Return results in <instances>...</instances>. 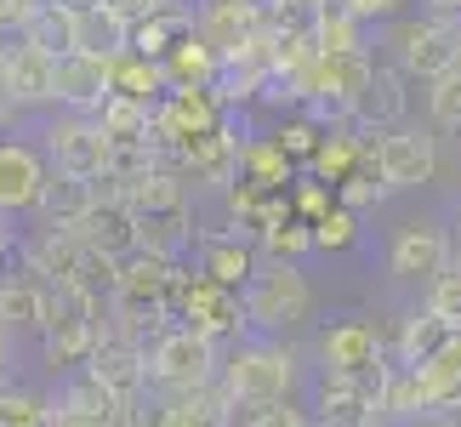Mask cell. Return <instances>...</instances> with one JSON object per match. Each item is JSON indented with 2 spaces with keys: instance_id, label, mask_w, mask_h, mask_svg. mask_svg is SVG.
I'll return each instance as SVG.
<instances>
[{
  "instance_id": "ac0fdd59",
  "label": "cell",
  "mask_w": 461,
  "mask_h": 427,
  "mask_svg": "<svg viewBox=\"0 0 461 427\" xmlns=\"http://www.w3.org/2000/svg\"><path fill=\"white\" fill-rule=\"evenodd\" d=\"M109 97H114V58H97V51L58 58V109L97 114Z\"/></svg>"
},
{
  "instance_id": "2e32d148",
  "label": "cell",
  "mask_w": 461,
  "mask_h": 427,
  "mask_svg": "<svg viewBox=\"0 0 461 427\" xmlns=\"http://www.w3.org/2000/svg\"><path fill=\"white\" fill-rule=\"evenodd\" d=\"M262 23H268V0H200V6H194V29H200L222 58H234V51L251 46L262 34Z\"/></svg>"
},
{
  "instance_id": "7402d4cb",
  "label": "cell",
  "mask_w": 461,
  "mask_h": 427,
  "mask_svg": "<svg viewBox=\"0 0 461 427\" xmlns=\"http://www.w3.org/2000/svg\"><path fill=\"white\" fill-rule=\"evenodd\" d=\"M404 86H411V75L393 63V58H376V80H370V97H365V109L353 126H365V132H393L404 126V109H411V97H404Z\"/></svg>"
},
{
  "instance_id": "ba28073f",
  "label": "cell",
  "mask_w": 461,
  "mask_h": 427,
  "mask_svg": "<svg viewBox=\"0 0 461 427\" xmlns=\"http://www.w3.org/2000/svg\"><path fill=\"white\" fill-rule=\"evenodd\" d=\"M176 325H188V331L211 336L217 348H222V342L234 348V342H240V331H251V325H245V296L234 291V285H217V279H205V274H194V279H188L183 308H176Z\"/></svg>"
},
{
  "instance_id": "cb8c5ba5",
  "label": "cell",
  "mask_w": 461,
  "mask_h": 427,
  "mask_svg": "<svg viewBox=\"0 0 461 427\" xmlns=\"http://www.w3.org/2000/svg\"><path fill=\"white\" fill-rule=\"evenodd\" d=\"M240 177H245V183H257L262 194H274V188H291L296 177H303V166L279 149L274 132H262V137H245L240 142Z\"/></svg>"
},
{
  "instance_id": "db71d44e",
  "label": "cell",
  "mask_w": 461,
  "mask_h": 427,
  "mask_svg": "<svg viewBox=\"0 0 461 427\" xmlns=\"http://www.w3.org/2000/svg\"><path fill=\"white\" fill-rule=\"evenodd\" d=\"M428 12H438V17H461V0H428Z\"/></svg>"
},
{
  "instance_id": "f35d334b",
  "label": "cell",
  "mask_w": 461,
  "mask_h": 427,
  "mask_svg": "<svg viewBox=\"0 0 461 427\" xmlns=\"http://www.w3.org/2000/svg\"><path fill=\"white\" fill-rule=\"evenodd\" d=\"M0 427H58V411L29 387H0Z\"/></svg>"
},
{
  "instance_id": "7c38bea8",
  "label": "cell",
  "mask_w": 461,
  "mask_h": 427,
  "mask_svg": "<svg viewBox=\"0 0 461 427\" xmlns=\"http://www.w3.org/2000/svg\"><path fill=\"white\" fill-rule=\"evenodd\" d=\"M376 171H382L387 194L428 188V183H433V171H438V142H433L428 132H416V126H393V132H382V142H376Z\"/></svg>"
},
{
  "instance_id": "603a6c76",
  "label": "cell",
  "mask_w": 461,
  "mask_h": 427,
  "mask_svg": "<svg viewBox=\"0 0 461 427\" xmlns=\"http://www.w3.org/2000/svg\"><path fill=\"white\" fill-rule=\"evenodd\" d=\"M382 411L359 377H319V422L325 427H370Z\"/></svg>"
},
{
  "instance_id": "f6af8a7d",
  "label": "cell",
  "mask_w": 461,
  "mask_h": 427,
  "mask_svg": "<svg viewBox=\"0 0 461 427\" xmlns=\"http://www.w3.org/2000/svg\"><path fill=\"white\" fill-rule=\"evenodd\" d=\"M120 427H171V394L166 387H143V394L126 404V422Z\"/></svg>"
},
{
  "instance_id": "d6986e66",
  "label": "cell",
  "mask_w": 461,
  "mask_h": 427,
  "mask_svg": "<svg viewBox=\"0 0 461 427\" xmlns=\"http://www.w3.org/2000/svg\"><path fill=\"white\" fill-rule=\"evenodd\" d=\"M6 97L17 109H41V103H58V58L29 41L12 46L6 58Z\"/></svg>"
},
{
  "instance_id": "681fc988",
  "label": "cell",
  "mask_w": 461,
  "mask_h": 427,
  "mask_svg": "<svg viewBox=\"0 0 461 427\" xmlns=\"http://www.w3.org/2000/svg\"><path fill=\"white\" fill-rule=\"evenodd\" d=\"M109 6H114L120 17H131V23H143V17H154V12L176 6V0H109Z\"/></svg>"
},
{
  "instance_id": "f5cc1de1",
  "label": "cell",
  "mask_w": 461,
  "mask_h": 427,
  "mask_svg": "<svg viewBox=\"0 0 461 427\" xmlns=\"http://www.w3.org/2000/svg\"><path fill=\"white\" fill-rule=\"evenodd\" d=\"M433 427H461V404H450V411H433Z\"/></svg>"
},
{
  "instance_id": "30bf717a",
  "label": "cell",
  "mask_w": 461,
  "mask_h": 427,
  "mask_svg": "<svg viewBox=\"0 0 461 427\" xmlns=\"http://www.w3.org/2000/svg\"><path fill=\"white\" fill-rule=\"evenodd\" d=\"M240 142L245 137H234V109H228V120H222L217 132L176 142V149H171V166L183 171L194 188H228L240 177Z\"/></svg>"
},
{
  "instance_id": "816d5d0a",
  "label": "cell",
  "mask_w": 461,
  "mask_h": 427,
  "mask_svg": "<svg viewBox=\"0 0 461 427\" xmlns=\"http://www.w3.org/2000/svg\"><path fill=\"white\" fill-rule=\"evenodd\" d=\"M17 114H23V109H17L12 97H0V132H12V120H17Z\"/></svg>"
},
{
  "instance_id": "d590c367",
  "label": "cell",
  "mask_w": 461,
  "mask_h": 427,
  "mask_svg": "<svg viewBox=\"0 0 461 427\" xmlns=\"http://www.w3.org/2000/svg\"><path fill=\"white\" fill-rule=\"evenodd\" d=\"M370 80H376V58L370 51H342V58H330V97H342L353 120H359L365 97H370Z\"/></svg>"
},
{
  "instance_id": "83f0119b",
  "label": "cell",
  "mask_w": 461,
  "mask_h": 427,
  "mask_svg": "<svg viewBox=\"0 0 461 427\" xmlns=\"http://www.w3.org/2000/svg\"><path fill=\"white\" fill-rule=\"evenodd\" d=\"M365 17L348 6V0H319V12H313V41L319 51H330V58H342V51H370L365 46Z\"/></svg>"
},
{
  "instance_id": "91938a15",
  "label": "cell",
  "mask_w": 461,
  "mask_h": 427,
  "mask_svg": "<svg viewBox=\"0 0 461 427\" xmlns=\"http://www.w3.org/2000/svg\"><path fill=\"white\" fill-rule=\"evenodd\" d=\"M176 6H194V0H176Z\"/></svg>"
},
{
  "instance_id": "8fae6325",
  "label": "cell",
  "mask_w": 461,
  "mask_h": 427,
  "mask_svg": "<svg viewBox=\"0 0 461 427\" xmlns=\"http://www.w3.org/2000/svg\"><path fill=\"white\" fill-rule=\"evenodd\" d=\"M51 411H58V427H120L126 422V399L92 365H80V370H63V387L51 399Z\"/></svg>"
},
{
  "instance_id": "b9f144b4",
  "label": "cell",
  "mask_w": 461,
  "mask_h": 427,
  "mask_svg": "<svg viewBox=\"0 0 461 427\" xmlns=\"http://www.w3.org/2000/svg\"><path fill=\"white\" fill-rule=\"evenodd\" d=\"M387 200V183H382V177L376 171H353L348 177V183H336V205H348V211H359V217H365V211H376Z\"/></svg>"
},
{
  "instance_id": "f546056e",
  "label": "cell",
  "mask_w": 461,
  "mask_h": 427,
  "mask_svg": "<svg viewBox=\"0 0 461 427\" xmlns=\"http://www.w3.org/2000/svg\"><path fill=\"white\" fill-rule=\"evenodd\" d=\"M92 205H97V183H80V177L51 171L41 205H34V217H41V223H63V228H80Z\"/></svg>"
},
{
  "instance_id": "bcb514c9",
  "label": "cell",
  "mask_w": 461,
  "mask_h": 427,
  "mask_svg": "<svg viewBox=\"0 0 461 427\" xmlns=\"http://www.w3.org/2000/svg\"><path fill=\"white\" fill-rule=\"evenodd\" d=\"M240 427H308V411L296 399H268V404H245Z\"/></svg>"
},
{
  "instance_id": "836d02e7",
  "label": "cell",
  "mask_w": 461,
  "mask_h": 427,
  "mask_svg": "<svg viewBox=\"0 0 461 427\" xmlns=\"http://www.w3.org/2000/svg\"><path fill=\"white\" fill-rule=\"evenodd\" d=\"M97 120H103V132L114 137V149L120 142H154V103H137V97H109L97 109Z\"/></svg>"
},
{
  "instance_id": "6f0895ef",
  "label": "cell",
  "mask_w": 461,
  "mask_h": 427,
  "mask_svg": "<svg viewBox=\"0 0 461 427\" xmlns=\"http://www.w3.org/2000/svg\"><path fill=\"white\" fill-rule=\"evenodd\" d=\"M63 6H75V12H92V6H109V0H63Z\"/></svg>"
},
{
  "instance_id": "8992f818",
  "label": "cell",
  "mask_w": 461,
  "mask_h": 427,
  "mask_svg": "<svg viewBox=\"0 0 461 427\" xmlns=\"http://www.w3.org/2000/svg\"><path fill=\"white\" fill-rule=\"evenodd\" d=\"M222 120H228V103L217 97V86H171V92L154 103V149H159V159H171L176 142L217 132Z\"/></svg>"
},
{
  "instance_id": "4dcf8cb0",
  "label": "cell",
  "mask_w": 461,
  "mask_h": 427,
  "mask_svg": "<svg viewBox=\"0 0 461 427\" xmlns=\"http://www.w3.org/2000/svg\"><path fill=\"white\" fill-rule=\"evenodd\" d=\"M365 166V142H359V126H342V132H325V142H319V154L308 159V171L319 177V183H348L353 171Z\"/></svg>"
},
{
  "instance_id": "ee69618b",
  "label": "cell",
  "mask_w": 461,
  "mask_h": 427,
  "mask_svg": "<svg viewBox=\"0 0 461 427\" xmlns=\"http://www.w3.org/2000/svg\"><path fill=\"white\" fill-rule=\"evenodd\" d=\"M428 308L445 319L450 331H461V262H450L438 279H428Z\"/></svg>"
},
{
  "instance_id": "3957f363",
  "label": "cell",
  "mask_w": 461,
  "mask_h": 427,
  "mask_svg": "<svg viewBox=\"0 0 461 427\" xmlns=\"http://www.w3.org/2000/svg\"><path fill=\"white\" fill-rule=\"evenodd\" d=\"M387 46H393V63L411 80H433L461 63V17H438V12L399 17V23H387Z\"/></svg>"
},
{
  "instance_id": "277c9868",
  "label": "cell",
  "mask_w": 461,
  "mask_h": 427,
  "mask_svg": "<svg viewBox=\"0 0 461 427\" xmlns=\"http://www.w3.org/2000/svg\"><path fill=\"white\" fill-rule=\"evenodd\" d=\"M46 159H51V171H63V177H80V183H109V171H114V137L103 132L97 114L63 109L46 126Z\"/></svg>"
},
{
  "instance_id": "ab89813d",
  "label": "cell",
  "mask_w": 461,
  "mask_h": 427,
  "mask_svg": "<svg viewBox=\"0 0 461 427\" xmlns=\"http://www.w3.org/2000/svg\"><path fill=\"white\" fill-rule=\"evenodd\" d=\"M428 114H433V126L461 132V63L428 80Z\"/></svg>"
},
{
  "instance_id": "680465c9",
  "label": "cell",
  "mask_w": 461,
  "mask_h": 427,
  "mask_svg": "<svg viewBox=\"0 0 461 427\" xmlns=\"http://www.w3.org/2000/svg\"><path fill=\"white\" fill-rule=\"evenodd\" d=\"M450 240H456V262H461V211H456V234Z\"/></svg>"
},
{
  "instance_id": "74e56055",
  "label": "cell",
  "mask_w": 461,
  "mask_h": 427,
  "mask_svg": "<svg viewBox=\"0 0 461 427\" xmlns=\"http://www.w3.org/2000/svg\"><path fill=\"white\" fill-rule=\"evenodd\" d=\"M274 137H279V149H285V154L296 159V166L308 171V159L319 154V142H325V126H319L313 114H303V109H291V114L274 126Z\"/></svg>"
},
{
  "instance_id": "ffe728a7",
  "label": "cell",
  "mask_w": 461,
  "mask_h": 427,
  "mask_svg": "<svg viewBox=\"0 0 461 427\" xmlns=\"http://www.w3.org/2000/svg\"><path fill=\"white\" fill-rule=\"evenodd\" d=\"M234 387L222 382V370L217 377H205V382H194V387H176L171 394V427H228L234 422Z\"/></svg>"
},
{
  "instance_id": "f907efd6",
  "label": "cell",
  "mask_w": 461,
  "mask_h": 427,
  "mask_svg": "<svg viewBox=\"0 0 461 427\" xmlns=\"http://www.w3.org/2000/svg\"><path fill=\"white\" fill-rule=\"evenodd\" d=\"M17 257V234L6 228V211H0V274H6V262Z\"/></svg>"
},
{
  "instance_id": "e575fe53",
  "label": "cell",
  "mask_w": 461,
  "mask_h": 427,
  "mask_svg": "<svg viewBox=\"0 0 461 427\" xmlns=\"http://www.w3.org/2000/svg\"><path fill=\"white\" fill-rule=\"evenodd\" d=\"M131 46V17H120L114 6H92L80 12V51H97V58H120Z\"/></svg>"
},
{
  "instance_id": "9a60e30c",
  "label": "cell",
  "mask_w": 461,
  "mask_h": 427,
  "mask_svg": "<svg viewBox=\"0 0 461 427\" xmlns=\"http://www.w3.org/2000/svg\"><path fill=\"white\" fill-rule=\"evenodd\" d=\"M46 183H51V159L41 149H29V142H17V137H0V211L6 217L34 211Z\"/></svg>"
},
{
  "instance_id": "11a10c76",
  "label": "cell",
  "mask_w": 461,
  "mask_h": 427,
  "mask_svg": "<svg viewBox=\"0 0 461 427\" xmlns=\"http://www.w3.org/2000/svg\"><path fill=\"white\" fill-rule=\"evenodd\" d=\"M6 365H12V331L0 325V377H6Z\"/></svg>"
},
{
  "instance_id": "e0dca14e",
  "label": "cell",
  "mask_w": 461,
  "mask_h": 427,
  "mask_svg": "<svg viewBox=\"0 0 461 427\" xmlns=\"http://www.w3.org/2000/svg\"><path fill=\"white\" fill-rule=\"evenodd\" d=\"M51 308H58V285L41 279L34 268L17 262L12 274H0V325L6 331H29L41 336L51 325Z\"/></svg>"
},
{
  "instance_id": "6da1fadb",
  "label": "cell",
  "mask_w": 461,
  "mask_h": 427,
  "mask_svg": "<svg viewBox=\"0 0 461 427\" xmlns=\"http://www.w3.org/2000/svg\"><path fill=\"white\" fill-rule=\"evenodd\" d=\"M240 296H245V325L257 336L296 331L313 313V279L303 262H262Z\"/></svg>"
},
{
  "instance_id": "5bb4252c",
  "label": "cell",
  "mask_w": 461,
  "mask_h": 427,
  "mask_svg": "<svg viewBox=\"0 0 461 427\" xmlns=\"http://www.w3.org/2000/svg\"><path fill=\"white\" fill-rule=\"evenodd\" d=\"M257 234L245 223H228V228H205L200 234V268L194 274H205V279H217V285H234V291H245L251 285V274L262 268V251L251 245Z\"/></svg>"
},
{
  "instance_id": "9f6ffc18",
  "label": "cell",
  "mask_w": 461,
  "mask_h": 427,
  "mask_svg": "<svg viewBox=\"0 0 461 427\" xmlns=\"http://www.w3.org/2000/svg\"><path fill=\"white\" fill-rule=\"evenodd\" d=\"M6 58H12V46L0 41V97H6Z\"/></svg>"
},
{
  "instance_id": "7bdbcfd3",
  "label": "cell",
  "mask_w": 461,
  "mask_h": 427,
  "mask_svg": "<svg viewBox=\"0 0 461 427\" xmlns=\"http://www.w3.org/2000/svg\"><path fill=\"white\" fill-rule=\"evenodd\" d=\"M291 200H296V217H303V223H319V217H330V211H336V188L319 183L313 171H303L291 183Z\"/></svg>"
},
{
  "instance_id": "8d00e7d4",
  "label": "cell",
  "mask_w": 461,
  "mask_h": 427,
  "mask_svg": "<svg viewBox=\"0 0 461 427\" xmlns=\"http://www.w3.org/2000/svg\"><path fill=\"white\" fill-rule=\"evenodd\" d=\"M257 251H262V262H308L319 251V245H313V223L291 217V223H279V228H262Z\"/></svg>"
},
{
  "instance_id": "60d3db41",
  "label": "cell",
  "mask_w": 461,
  "mask_h": 427,
  "mask_svg": "<svg viewBox=\"0 0 461 427\" xmlns=\"http://www.w3.org/2000/svg\"><path fill=\"white\" fill-rule=\"evenodd\" d=\"M313 245H319V251H330V257L353 251V245H359V211L336 205L330 217H319V223H313Z\"/></svg>"
},
{
  "instance_id": "4316f807",
  "label": "cell",
  "mask_w": 461,
  "mask_h": 427,
  "mask_svg": "<svg viewBox=\"0 0 461 427\" xmlns=\"http://www.w3.org/2000/svg\"><path fill=\"white\" fill-rule=\"evenodd\" d=\"M143 228V251L166 257V262H183L194 245H200V228H194V205H176V211H154V217H137Z\"/></svg>"
},
{
  "instance_id": "94428289",
  "label": "cell",
  "mask_w": 461,
  "mask_h": 427,
  "mask_svg": "<svg viewBox=\"0 0 461 427\" xmlns=\"http://www.w3.org/2000/svg\"><path fill=\"white\" fill-rule=\"evenodd\" d=\"M370 427H376V422H370Z\"/></svg>"
},
{
  "instance_id": "7a4b0ae2",
  "label": "cell",
  "mask_w": 461,
  "mask_h": 427,
  "mask_svg": "<svg viewBox=\"0 0 461 427\" xmlns=\"http://www.w3.org/2000/svg\"><path fill=\"white\" fill-rule=\"evenodd\" d=\"M222 382L234 387L240 404H268V399H291L296 387V353L274 336H240L222 359Z\"/></svg>"
},
{
  "instance_id": "d6a6232c",
  "label": "cell",
  "mask_w": 461,
  "mask_h": 427,
  "mask_svg": "<svg viewBox=\"0 0 461 427\" xmlns=\"http://www.w3.org/2000/svg\"><path fill=\"white\" fill-rule=\"evenodd\" d=\"M445 336H450V325H445L433 308L404 313V319H399V336H393V365H421L438 342H445Z\"/></svg>"
},
{
  "instance_id": "9c48e42d",
  "label": "cell",
  "mask_w": 461,
  "mask_h": 427,
  "mask_svg": "<svg viewBox=\"0 0 461 427\" xmlns=\"http://www.w3.org/2000/svg\"><path fill=\"white\" fill-rule=\"evenodd\" d=\"M456 262V240L428 217H411L387 240V274L393 279H438Z\"/></svg>"
},
{
  "instance_id": "4fadbf2b",
  "label": "cell",
  "mask_w": 461,
  "mask_h": 427,
  "mask_svg": "<svg viewBox=\"0 0 461 427\" xmlns=\"http://www.w3.org/2000/svg\"><path fill=\"white\" fill-rule=\"evenodd\" d=\"M80 240L92 245L97 257H109V262H126V257L143 251V228H137V211L126 205V194H120L114 183H97V205L86 211Z\"/></svg>"
},
{
  "instance_id": "f1b7e54d",
  "label": "cell",
  "mask_w": 461,
  "mask_h": 427,
  "mask_svg": "<svg viewBox=\"0 0 461 427\" xmlns=\"http://www.w3.org/2000/svg\"><path fill=\"white\" fill-rule=\"evenodd\" d=\"M23 41L51 51V58H68V51H80V12L63 6V0H41V12L29 17Z\"/></svg>"
},
{
  "instance_id": "52a82bcc",
  "label": "cell",
  "mask_w": 461,
  "mask_h": 427,
  "mask_svg": "<svg viewBox=\"0 0 461 427\" xmlns=\"http://www.w3.org/2000/svg\"><path fill=\"white\" fill-rule=\"evenodd\" d=\"M387 365V342L382 325H370L365 313H342L319 331V377H370Z\"/></svg>"
},
{
  "instance_id": "44dd1931",
  "label": "cell",
  "mask_w": 461,
  "mask_h": 427,
  "mask_svg": "<svg viewBox=\"0 0 461 427\" xmlns=\"http://www.w3.org/2000/svg\"><path fill=\"white\" fill-rule=\"evenodd\" d=\"M109 183L126 194V205L137 211V217H154V211H176V205H188V177L176 171L171 159L149 166L143 177H131V183H120V177H109Z\"/></svg>"
},
{
  "instance_id": "d4e9b609",
  "label": "cell",
  "mask_w": 461,
  "mask_h": 427,
  "mask_svg": "<svg viewBox=\"0 0 461 427\" xmlns=\"http://www.w3.org/2000/svg\"><path fill=\"white\" fill-rule=\"evenodd\" d=\"M416 382H421L428 411H450V404H461V331H450L445 342L416 365Z\"/></svg>"
},
{
  "instance_id": "7dc6e473",
  "label": "cell",
  "mask_w": 461,
  "mask_h": 427,
  "mask_svg": "<svg viewBox=\"0 0 461 427\" xmlns=\"http://www.w3.org/2000/svg\"><path fill=\"white\" fill-rule=\"evenodd\" d=\"M34 12H41V0H0V41H23Z\"/></svg>"
},
{
  "instance_id": "c3c4849f",
  "label": "cell",
  "mask_w": 461,
  "mask_h": 427,
  "mask_svg": "<svg viewBox=\"0 0 461 427\" xmlns=\"http://www.w3.org/2000/svg\"><path fill=\"white\" fill-rule=\"evenodd\" d=\"M348 6L365 23H399V17H411V0H348Z\"/></svg>"
},
{
  "instance_id": "5b68a950",
  "label": "cell",
  "mask_w": 461,
  "mask_h": 427,
  "mask_svg": "<svg viewBox=\"0 0 461 427\" xmlns=\"http://www.w3.org/2000/svg\"><path fill=\"white\" fill-rule=\"evenodd\" d=\"M222 359H217V342L188 325H166L154 331L149 342V387H166V394H176V387H194L205 377H217Z\"/></svg>"
},
{
  "instance_id": "484cf974",
  "label": "cell",
  "mask_w": 461,
  "mask_h": 427,
  "mask_svg": "<svg viewBox=\"0 0 461 427\" xmlns=\"http://www.w3.org/2000/svg\"><path fill=\"white\" fill-rule=\"evenodd\" d=\"M159 63H166V80H171V86H217L222 51L211 46L200 29H188V34H176V46H171Z\"/></svg>"
},
{
  "instance_id": "1f68e13d",
  "label": "cell",
  "mask_w": 461,
  "mask_h": 427,
  "mask_svg": "<svg viewBox=\"0 0 461 427\" xmlns=\"http://www.w3.org/2000/svg\"><path fill=\"white\" fill-rule=\"evenodd\" d=\"M114 92L120 97H137V103H159L171 92V80H166V63L159 58H143V51H120L114 58Z\"/></svg>"
}]
</instances>
